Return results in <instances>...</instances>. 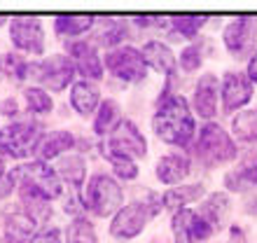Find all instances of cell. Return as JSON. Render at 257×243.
<instances>
[{"label":"cell","mask_w":257,"mask_h":243,"mask_svg":"<svg viewBox=\"0 0 257 243\" xmlns=\"http://www.w3.org/2000/svg\"><path fill=\"white\" fill-rule=\"evenodd\" d=\"M17 176V182H19L21 189H28L33 194L42 196V199H59L63 194V182L59 178L52 166H47L45 162H28V164H21L19 169L14 171Z\"/></svg>","instance_id":"obj_5"},{"label":"cell","mask_w":257,"mask_h":243,"mask_svg":"<svg viewBox=\"0 0 257 243\" xmlns=\"http://www.w3.org/2000/svg\"><path fill=\"white\" fill-rule=\"evenodd\" d=\"M42 141L40 127L35 122H14L0 129V152L12 159H26L33 155Z\"/></svg>","instance_id":"obj_6"},{"label":"cell","mask_w":257,"mask_h":243,"mask_svg":"<svg viewBox=\"0 0 257 243\" xmlns=\"http://www.w3.org/2000/svg\"><path fill=\"white\" fill-rule=\"evenodd\" d=\"M3 231H5V243H31L35 236V220L28 215L24 206H10L3 213Z\"/></svg>","instance_id":"obj_15"},{"label":"cell","mask_w":257,"mask_h":243,"mask_svg":"<svg viewBox=\"0 0 257 243\" xmlns=\"http://www.w3.org/2000/svg\"><path fill=\"white\" fill-rule=\"evenodd\" d=\"M222 42L234 59H250L257 42V19L255 17H236L222 31Z\"/></svg>","instance_id":"obj_7"},{"label":"cell","mask_w":257,"mask_h":243,"mask_svg":"<svg viewBox=\"0 0 257 243\" xmlns=\"http://www.w3.org/2000/svg\"><path fill=\"white\" fill-rule=\"evenodd\" d=\"M141 54H143V61H145V66L155 68L157 73L171 75V77H173L176 56H173V52H171L169 45H164L162 40H150V42H145V45H143Z\"/></svg>","instance_id":"obj_18"},{"label":"cell","mask_w":257,"mask_h":243,"mask_svg":"<svg viewBox=\"0 0 257 243\" xmlns=\"http://www.w3.org/2000/svg\"><path fill=\"white\" fill-rule=\"evenodd\" d=\"M10 40L26 54L40 56L45 52V31L38 17H14L10 21Z\"/></svg>","instance_id":"obj_12"},{"label":"cell","mask_w":257,"mask_h":243,"mask_svg":"<svg viewBox=\"0 0 257 243\" xmlns=\"http://www.w3.org/2000/svg\"><path fill=\"white\" fill-rule=\"evenodd\" d=\"M101 31L96 33V45H105V47H112V45H119V42L126 38V24L119 19H103L101 21Z\"/></svg>","instance_id":"obj_29"},{"label":"cell","mask_w":257,"mask_h":243,"mask_svg":"<svg viewBox=\"0 0 257 243\" xmlns=\"http://www.w3.org/2000/svg\"><path fill=\"white\" fill-rule=\"evenodd\" d=\"M243 210L248 215H257V196L255 194H248L243 199Z\"/></svg>","instance_id":"obj_37"},{"label":"cell","mask_w":257,"mask_h":243,"mask_svg":"<svg viewBox=\"0 0 257 243\" xmlns=\"http://www.w3.org/2000/svg\"><path fill=\"white\" fill-rule=\"evenodd\" d=\"M171 231H173L176 243H199V241H206V238L215 231V227H213L199 210L180 208L173 213Z\"/></svg>","instance_id":"obj_11"},{"label":"cell","mask_w":257,"mask_h":243,"mask_svg":"<svg viewBox=\"0 0 257 243\" xmlns=\"http://www.w3.org/2000/svg\"><path fill=\"white\" fill-rule=\"evenodd\" d=\"M96 19L98 17H94V14H59V17H54V31L56 35L73 38V35H82L89 28H94Z\"/></svg>","instance_id":"obj_23"},{"label":"cell","mask_w":257,"mask_h":243,"mask_svg":"<svg viewBox=\"0 0 257 243\" xmlns=\"http://www.w3.org/2000/svg\"><path fill=\"white\" fill-rule=\"evenodd\" d=\"M0 112H5V115L12 117L14 112H17V103H14V98H7V101H3V105H0Z\"/></svg>","instance_id":"obj_40"},{"label":"cell","mask_w":257,"mask_h":243,"mask_svg":"<svg viewBox=\"0 0 257 243\" xmlns=\"http://www.w3.org/2000/svg\"><path fill=\"white\" fill-rule=\"evenodd\" d=\"M66 52L68 56L73 59L75 68H77V73L82 77H87V80H101L103 77V59L98 54V49H96L94 42L89 40H68L66 42Z\"/></svg>","instance_id":"obj_13"},{"label":"cell","mask_w":257,"mask_h":243,"mask_svg":"<svg viewBox=\"0 0 257 243\" xmlns=\"http://www.w3.org/2000/svg\"><path fill=\"white\" fill-rule=\"evenodd\" d=\"M201 196H203V185H180V187L166 189L162 194V203L164 208L176 213L180 208H187V203L199 201Z\"/></svg>","instance_id":"obj_24"},{"label":"cell","mask_w":257,"mask_h":243,"mask_svg":"<svg viewBox=\"0 0 257 243\" xmlns=\"http://www.w3.org/2000/svg\"><path fill=\"white\" fill-rule=\"evenodd\" d=\"M14 185H17V176H14V171L10 173L3 162V157H0V199H5V196L12 194Z\"/></svg>","instance_id":"obj_35"},{"label":"cell","mask_w":257,"mask_h":243,"mask_svg":"<svg viewBox=\"0 0 257 243\" xmlns=\"http://www.w3.org/2000/svg\"><path fill=\"white\" fill-rule=\"evenodd\" d=\"M201 66V42H192L180 52V68L185 73H194Z\"/></svg>","instance_id":"obj_34"},{"label":"cell","mask_w":257,"mask_h":243,"mask_svg":"<svg viewBox=\"0 0 257 243\" xmlns=\"http://www.w3.org/2000/svg\"><path fill=\"white\" fill-rule=\"evenodd\" d=\"M245 75L250 77L252 84H257V52L250 56V61H248V70H245Z\"/></svg>","instance_id":"obj_38"},{"label":"cell","mask_w":257,"mask_h":243,"mask_svg":"<svg viewBox=\"0 0 257 243\" xmlns=\"http://www.w3.org/2000/svg\"><path fill=\"white\" fill-rule=\"evenodd\" d=\"M231 243H248V241H245L243 229H241L238 224H234V227H231Z\"/></svg>","instance_id":"obj_39"},{"label":"cell","mask_w":257,"mask_h":243,"mask_svg":"<svg viewBox=\"0 0 257 243\" xmlns=\"http://www.w3.org/2000/svg\"><path fill=\"white\" fill-rule=\"evenodd\" d=\"M162 196L148 194L143 196L141 201H134L128 203V206H122V208L117 210L115 215H112V222H110V234L115 238H136L138 234H143L145 229V224H148L150 217H155L159 210H162Z\"/></svg>","instance_id":"obj_2"},{"label":"cell","mask_w":257,"mask_h":243,"mask_svg":"<svg viewBox=\"0 0 257 243\" xmlns=\"http://www.w3.org/2000/svg\"><path fill=\"white\" fill-rule=\"evenodd\" d=\"M0 70L5 75L17 77V80H26L33 73V63H28L26 59H21L17 54H3L0 56Z\"/></svg>","instance_id":"obj_32"},{"label":"cell","mask_w":257,"mask_h":243,"mask_svg":"<svg viewBox=\"0 0 257 243\" xmlns=\"http://www.w3.org/2000/svg\"><path fill=\"white\" fill-rule=\"evenodd\" d=\"M124 115H122V108L115 98H105V101L98 105V112H96V119H94V131L98 136H112L117 129L122 127Z\"/></svg>","instance_id":"obj_22"},{"label":"cell","mask_w":257,"mask_h":243,"mask_svg":"<svg viewBox=\"0 0 257 243\" xmlns=\"http://www.w3.org/2000/svg\"><path fill=\"white\" fill-rule=\"evenodd\" d=\"M152 129L157 138L169 145H176V148L190 145L196 136V122L187 98L180 94H171L169 89L162 91L155 117H152Z\"/></svg>","instance_id":"obj_1"},{"label":"cell","mask_w":257,"mask_h":243,"mask_svg":"<svg viewBox=\"0 0 257 243\" xmlns=\"http://www.w3.org/2000/svg\"><path fill=\"white\" fill-rule=\"evenodd\" d=\"M66 243H98L91 220H87L84 215L73 217V222L66 229Z\"/></svg>","instance_id":"obj_28"},{"label":"cell","mask_w":257,"mask_h":243,"mask_svg":"<svg viewBox=\"0 0 257 243\" xmlns=\"http://www.w3.org/2000/svg\"><path fill=\"white\" fill-rule=\"evenodd\" d=\"M206 14H176V17H171V24L176 28V33H180L183 38H196V33L203 28L206 24Z\"/></svg>","instance_id":"obj_30"},{"label":"cell","mask_w":257,"mask_h":243,"mask_svg":"<svg viewBox=\"0 0 257 243\" xmlns=\"http://www.w3.org/2000/svg\"><path fill=\"white\" fill-rule=\"evenodd\" d=\"M105 159L112 164V171H115L122 180H134V178L138 176V166H136L134 159L122 157V155H105Z\"/></svg>","instance_id":"obj_33"},{"label":"cell","mask_w":257,"mask_h":243,"mask_svg":"<svg viewBox=\"0 0 257 243\" xmlns=\"http://www.w3.org/2000/svg\"><path fill=\"white\" fill-rule=\"evenodd\" d=\"M75 70L77 68H75L73 59H68L63 54H54L40 61V63H33L31 75H35V80L40 82L42 87H47L49 91H63L73 82Z\"/></svg>","instance_id":"obj_10"},{"label":"cell","mask_w":257,"mask_h":243,"mask_svg":"<svg viewBox=\"0 0 257 243\" xmlns=\"http://www.w3.org/2000/svg\"><path fill=\"white\" fill-rule=\"evenodd\" d=\"M70 105L82 117L91 115L101 105V91H98V87H96L94 82H89V80L75 82L73 89H70Z\"/></svg>","instance_id":"obj_20"},{"label":"cell","mask_w":257,"mask_h":243,"mask_svg":"<svg viewBox=\"0 0 257 243\" xmlns=\"http://www.w3.org/2000/svg\"><path fill=\"white\" fill-rule=\"evenodd\" d=\"M222 108L224 112H234V110H241L243 105H248L252 98V82L245 73H238V70H229L224 73L222 80Z\"/></svg>","instance_id":"obj_14"},{"label":"cell","mask_w":257,"mask_h":243,"mask_svg":"<svg viewBox=\"0 0 257 243\" xmlns=\"http://www.w3.org/2000/svg\"><path fill=\"white\" fill-rule=\"evenodd\" d=\"M124 192L119 182L108 173H94L82 189V206L96 217H110L122 208Z\"/></svg>","instance_id":"obj_3"},{"label":"cell","mask_w":257,"mask_h":243,"mask_svg":"<svg viewBox=\"0 0 257 243\" xmlns=\"http://www.w3.org/2000/svg\"><path fill=\"white\" fill-rule=\"evenodd\" d=\"M24 98H26L28 110H31V112H38V115L52 112V108H54V101H52L49 91L42 87H28L26 91H24Z\"/></svg>","instance_id":"obj_31"},{"label":"cell","mask_w":257,"mask_h":243,"mask_svg":"<svg viewBox=\"0 0 257 243\" xmlns=\"http://www.w3.org/2000/svg\"><path fill=\"white\" fill-rule=\"evenodd\" d=\"M224 187L231 192H245L257 187V155H248L234 171L224 176Z\"/></svg>","instance_id":"obj_19"},{"label":"cell","mask_w":257,"mask_h":243,"mask_svg":"<svg viewBox=\"0 0 257 243\" xmlns=\"http://www.w3.org/2000/svg\"><path fill=\"white\" fill-rule=\"evenodd\" d=\"M75 148V136L70 131H52V134L42 136L40 145H38V157L40 162H49V159H56L63 152H70Z\"/></svg>","instance_id":"obj_21"},{"label":"cell","mask_w":257,"mask_h":243,"mask_svg":"<svg viewBox=\"0 0 257 243\" xmlns=\"http://www.w3.org/2000/svg\"><path fill=\"white\" fill-rule=\"evenodd\" d=\"M56 173L73 189H80L84 178H87V162L80 155H66V157H61V162L56 166Z\"/></svg>","instance_id":"obj_25"},{"label":"cell","mask_w":257,"mask_h":243,"mask_svg":"<svg viewBox=\"0 0 257 243\" xmlns=\"http://www.w3.org/2000/svg\"><path fill=\"white\" fill-rule=\"evenodd\" d=\"M194 110L201 119H213L217 112V77L213 73H206L199 77L194 89Z\"/></svg>","instance_id":"obj_17"},{"label":"cell","mask_w":257,"mask_h":243,"mask_svg":"<svg viewBox=\"0 0 257 243\" xmlns=\"http://www.w3.org/2000/svg\"><path fill=\"white\" fill-rule=\"evenodd\" d=\"M31 243H61V231L56 229V227H47V229L38 231Z\"/></svg>","instance_id":"obj_36"},{"label":"cell","mask_w":257,"mask_h":243,"mask_svg":"<svg viewBox=\"0 0 257 243\" xmlns=\"http://www.w3.org/2000/svg\"><path fill=\"white\" fill-rule=\"evenodd\" d=\"M231 131L238 141L257 143V110H243L231 119Z\"/></svg>","instance_id":"obj_27"},{"label":"cell","mask_w":257,"mask_h":243,"mask_svg":"<svg viewBox=\"0 0 257 243\" xmlns=\"http://www.w3.org/2000/svg\"><path fill=\"white\" fill-rule=\"evenodd\" d=\"M101 152H103V157L122 155V157H128V159H138V157L148 155V141H145V136L138 131V127H136L134 122L124 119L122 127L103 141Z\"/></svg>","instance_id":"obj_8"},{"label":"cell","mask_w":257,"mask_h":243,"mask_svg":"<svg viewBox=\"0 0 257 243\" xmlns=\"http://www.w3.org/2000/svg\"><path fill=\"white\" fill-rule=\"evenodd\" d=\"M105 68L122 82H141L148 75V66L143 61L141 49L122 45L105 54Z\"/></svg>","instance_id":"obj_9"},{"label":"cell","mask_w":257,"mask_h":243,"mask_svg":"<svg viewBox=\"0 0 257 243\" xmlns=\"http://www.w3.org/2000/svg\"><path fill=\"white\" fill-rule=\"evenodd\" d=\"M194 152L203 164L215 166V164H224V162L236 159L238 150H236V143L231 141V136L220 124L208 122L199 131V138L194 143Z\"/></svg>","instance_id":"obj_4"},{"label":"cell","mask_w":257,"mask_h":243,"mask_svg":"<svg viewBox=\"0 0 257 243\" xmlns=\"http://www.w3.org/2000/svg\"><path fill=\"white\" fill-rule=\"evenodd\" d=\"M192 162L185 152H169V155L159 157L155 171H157V180L164 185H178L185 178L190 176Z\"/></svg>","instance_id":"obj_16"},{"label":"cell","mask_w":257,"mask_h":243,"mask_svg":"<svg viewBox=\"0 0 257 243\" xmlns=\"http://www.w3.org/2000/svg\"><path fill=\"white\" fill-rule=\"evenodd\" d=\"M231 208V201H229V194L227 192H213V194L206 196V201L201 203V213L206 220H208L213 227H220L224 222V217L229 213Z\"/></svg>","instance_id":"obj_26"}]
</instances>
